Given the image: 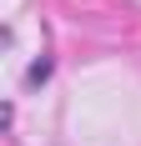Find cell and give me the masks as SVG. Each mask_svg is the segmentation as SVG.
Here are the masks:
<instances>
[{"mask_svg":"<svg viewBox=\"0 0 141 146\" xmlns=\"http://www.w3.org/2000/svg\"><path fill=\"white\" fill-rule=\"evenodd\" d=\"M51 71H56V60H51V56H41V60H30V71H25V86H30V91H41L45 81H51Z\"/></svg>","mask_w":141,"mask_h":146,"instance_id":"6da1fadb","label":"cell"}]
</instances>
